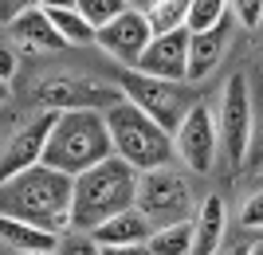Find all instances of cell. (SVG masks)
Instances as JSON below:
<instances>
[{
    "label": "cell",
    "instance_id": "1",
    "mask_svg": "<svg viewBox=\"0 0 263 255\" xmlns=\"http://www.w3.org/2000/svg\"><path fill=\"white\" fill-rule=\"evenodd\" d=\"M0 216L63 236L75 228V177L51 165H35L12 181H0Z\"/></svg>",
    "mask_w": 263,
    "mask_h": 255
},
{
    "label": "cell",
    "instance_id": "2",
    "mask_svg": "<svg viewBox=\"0 0 263 255\" xmlns=\"http://www.w3.org/2000/svg\"><path fill=\"white\" fill-rule=\"evenodd\" d=\"M110 157H114V138H110L106 114L102 110H63L51 130L44 165L59 169L67 177H83V173L99 169Z\"/></svg>",
    "mask_w": 263,
    "mask_h": 255
},
{
    "label": "cell",
    "instance_id": "3",
    "mask_svg": "<svg viewBox=\"0 0 263 255\" xmlns=\"http://www.w3.org/2000/svg\"><path fill=\"white\" fill-rule=\"evenodd\" d=\"M138 185H142V173L126 165L122 157H110L99 169L75 177V228L90 236L106 220L138 208Z\"/></svg>",
    "mask_w": 263,
    "mask_h": 255
},
{
    "label": "cell",
    "instance_id": "4",
    "mask_svg": "<svg viewBox=\"0 0 263 255\" xmlns=\"http://www.w3.org/2000/svg\"><path fill=\"white\" fill-rule=\"evenodd\" d=\"M110 138H114V157H122L126 165H134L138 173H157L169 169V161L177 157L173 133H165L161 126L142 114L134 102H118L114 110H106Z\"/></svg>",
    "mask_w": 263,
    "mask_h": 255
},
{
    "label": "cell",
    "instance_id": "5",
    "mask_svg": "<svg viewBox=\"0 0 263 255\" xmlns=\"http://www.w3.org/2000/svg\"><path fill=\"white\" fill-rule=\"evenodd\" d=\"M138 212L157 228H173V224H189L193 216V189L189 177L177 169H157V173H142L138 185Z\"/></svg>",
    "mask_w": 263,
    "mask_h": 255
},
{
    "label": "cell",
    "instance_id": "6",
    "mask_svg": "<svg viewBox=\"0 0 263 255\" xmlns=\"http://www.w3.org/2000/svg\"><path fill=\"white\" fill-rule=\"evenodd\" d=\"M118 90L126 94V102H134L142 114H149L165 133H177L193 110L189 94L177 83H161V79H149L142 71H118Z\"/></svg>",
    "mask_w": 263,
    "mask_h": 255
},
{
    "label": "cell",
    "instance_id": "7",
    "mask_svg": "<svg viewBox=\"0 0 263 255\" xmlns=\"http://www.w3.org/2000/svg\"><path fill=\"white\" fill-rule=\"evenodd\" d=\"M255 142V118H252V94H248V79L232 75L220 99V145L228 165H243Z\"/></svg>",
    "mask_w": 263,
    "mask_h": 255
},
{
    "label": "cell",
    "instance_id": "8",
    "mask_svg": "<svg viewBox=\"0 0 263 255\" xmlns=\"http://www.w3.org/2000/svg\"><path fill=\"white\" fill-rule=\"evenodd\" d=\"M55 122H59V110H40L12 133L8 145H4V157H0V181H12V177H20V173H28V169L44 165V153H47Z\"/></svg>",
    "mask_w": 263,
    "mask_h": 255
},
{
    "label": "cell",
    "instance_id": "9",
    "mask_svg": "<svg viewBox=\"0 0 263 255\" xmlns=\"http://www.w3.org/2000/svg\"><path fill=\"white\" fill-rule=\"evenodd\" d=\"M35 99L44 102V110H114L126 102L118 87H99V83H83V79H47L35 87Z\"/></svg>",
    "mask_w": 263,
    "mask_h": 255
},
{
    "label": "cell",
    "instance_id": "10",
    "mask_svg": "<svg viewBox=\"0 0 263 255\" xmlns=\"http://www.w3.org/2000/svg\"><path fill=\"white\" fill-rule=\"evenodd\" d=\"M177 157L185 161L193 173H209L216 165V149H220V126L212 118V110L204 102H193L189 118L181 122V130L173 133Z\"/></svg>",
    "mask_w": 263,
    "mask_h": 255
},
{
    "label": "cell",
    "instance_id": "11",
    "mask_svg": "<svg viewBox=\"0 0 263 255\" xmlns=\"http://www.w3.org/2000/svg\"><path fill=\"white\" fill-rule=\"evenodd\" d=\"M149 44H154L149 16H145V8H134V4H130V12H122L110 28L99 32V47L106 55H114L126 71H134V67L142 63V55L149 51Z\"/></svg>",
    "mask_w": 263,
    "mask_h": 255
},
{
    "label": "cell",
    "instance_id": "12",
    "mask_svg": "<svg viewBox=\"0 0 263 255\" xmlns=\"http://www.w3.org/2000/svg\"><path fill=\"white\" fill-rule=\"evenodd\" d=\"M189 47H193V35L185 32H173V35H161L149 44V51L142 55V63L134 71H142L149 79H161V83H181L189 79Z\"/></svg>",
    "mask_w": 263,
    "mask_h": 255
},
{
    "label": "cell",
    "instance_id": "13",
    "mask_svg": "<svg viewBox=\"0 0 263 255\" xmlns=\"http://www.w3.org/2000/svg\"><path fill=\"white\" fill-rule=\"evenodd\" d=\"M95 244L99 247H142L149 244V236H154V224L145 220L138 208L122 212V216H114V220H106L102 228H95Z\"/></svg>",
    "mask_w": 263,
    "mask_h": 255
},
{
    "label": "cell",
    "instance_id": "14",
    "mask_svg": "<svg viewBox=\"0 0 263 255\" xmlns=\"http://www.w3.org/2000/svg\"><path fill=\"white\" fill-rule=\"evenodd\" d=\"M8 35L20 40L24 47H32V51H59V47H63V35L55 32V24L47 20L44 4H32V8L8 28Z\"/></svg>",
    "mask_w": 263,
    "mask_h": 255
},
{
    "label": "cell",
    "instance_id": "15",
    "mask_svg": "<svg viewBox=\"0 0 263 255\" xmlns=\"http://www.w3.org/2000/svg\"><path fill=\"white\" fill-rule=\"evenodd\" d=\"M0 236L8 244L12 255H40V251H59V240L63 236H51L35 224H24V220H8L0 216Z\"/></svg>",
    "mask_w": 263,
    "mask_h": 255
},
{
    "label": "cell",
    "instance_id": "16",
    "mask_svg": "<svg viewBox=\"0 0 263 255\" xmlns=\"http://www.w3.org/2000/svg\"><path fill=\"white\" fill-rule=\"evenodd\" d=\"M228 232V208L220 197H204L197 212V244H193V255H216L220 240Z\"/></svg>",
    "mask_w": 263,
    "mask_h": 255
},
{
    "label": "cell",
    "instance_id": "17",
    "mask_svg": "<svg viewBox=\"0 0 263 255\" xmlns=\"http://www.w3.org/2000/svg\"><path fill=\"white\" fill-rule=\"evenodd\" d=\"M228 51V24H220L204 35H193V47H189V79H204L212 67L224 59Z\"/></svg>",
    "mask_w": 263,
    "mask_h": 255
},
{
    "label": "cell",
    "instance_id": "18",
    "mask_svg": "<svg viewBox=\"0 0 263 255\" xmlns=\"http://www.w3.org/2000/svg\"><path fill=\"white\" fill-rule=\"evenodd\" d=\"M44 12H47V20L55 24V32L63 35V44H75V47L99 44V32L87 24V16L79 12V4H51V0H47Z\"/></svg>",
    "mask_w": 263,
    "mask_h": 255
},
{
    "label": "cell",
    "instance_id": "19",
    "mask_svg": "<svg viewBox=\"0 0 263 255\" xmlns=\"http://www.w3.org/2000/svg\"><path fill=\"white\" fill-rule=\"evenodd\" d=\"M189 4H193V0H157V4H145L154 40L173 35V32H185L189 28Z\"/></svg>",
    "mask_w": 263,
    "mask_h": 255
},
{
    "label": "cell",
    "instance_id": "20",
    "mask_svg": "<svg viewBox=\"0 0 263 255\" xmlns=\"http://www.w3.org/2000/svg\"><path fill=\"white\" fill-rule=\"evenodd\" d=\"M193 244H197V220L157 228L145 247H149V255H193Z\"/></svg>",
    "mask_w": 263,
    "mask_h": 255
},
{
    "label": "cell",
    "instance_id": "21",
    "mask_svg": "<svg viewBox=\"0 0 263 255\" xmlns=\"http://www.w3.org/2000/svg\"><path fill=\"white\" fill-rule=\"evenodd\" d=\"M228 8L232 4H220V0H193L189 4V35H204L220 24H228Z\"/></svg>",
    "mask_w": 263,
    "mask_h": 255
},
{
    "label": "cell",
    "instance_id": "22",
    "mask_svg": "<svg viewBox=\"0 0 263 255\" xmlns=\"http://www.w3.org/2000/svg\"><path fill=\"white\" fill-rule=\"evenodd\" d=\"M79 12L87 16V24L95 32H102V28H110L118 20L122 12H130V4L126 0H79Z\"/></svg>",
    "mask_w": 263,
    "mask_h": 255
},
{
    "label": "cell",
    "instance_id": "23",
    "mask_svg": "<svg viewBox=\"0 0 263 255\" xmlns=\"http://www.w3.org/2000/svg\"><path fill=\"white\" fill-rule=\"evenodd\" d=\"M59 255H102V247L95 244V236L87 232H71L59 240Z\"/></svg>",
    "mask_w": 263,
    "mask_h": 255
},
{
    "label": "cell",
    "instance_id": "24",
    "mask_svg": "<svg viewBox=\"0 0 263 255\" xmlns=\"http://www.w3.org/2000/svg\"><path fill=\"white\" fill-rule=\"evenodd\" d=\"M240 224H243V228H252V232H263V189H255L252 197L243 200Z\"/></svg>",
    "mask_w": 263,
    "mask_h": 255
},
{
    "label": "cell",
    "instance_id": "25",
    "mask_svg": "<svg viewBox=\"0 0 263 255\" xmlns=\"http://www.w3.org/2000/svg\"><path fill=\"white\" fill-rule=\"evenodd\" d=\"M232 12H236V20H240L243 28H259V20H263V0H236Z\"/></svg>",
    "mask_w": 263,
    "mask_h": 255
},
{
    "label": "cell",
    "instance_id": "26",
    "mask_svg": "<svg viewBox=\"0 0 263 255\" xmlns=\"http://www.w3.org/2000/svg\"><path fill=\"white\" fill-rule=\"evenodd\" d=\"M12 75H16V51H12V47H4V51H0V79H4V83H12Z\"/></svg>",
    "mask_w": 263,
    "mask_h": 255
},
{
    "label": "cell",
    "instance_id": "27",
    "mask_svg": "<svg viewBox=\"0 0 263 255\" xmlns=\"http://www.w3.org/2000/svg\"><path fill=\"white\" fill-rule=\"evenodd\" d=\"M248 161H252V165H263V126H255V142H252Z\"/></svg>",
    "mask_w": 263,
    "mask_h": 255
},
{
    "label": "cell",
    "instance_id": "28",
    "mask_svg": "<svg viewBox=\"0 0 263 255\" xmlns=\"http://www.w3.org/2000/svg\"><path fill=\"white\" fill-rule=\"evenodd\" d=\"M102 255H149V247H102Z\"/></svg>",
    "mask_w": 263,
    "mask_h": 255
},
{
    "label": "cell",
    "instance_id": "29",
    "mask_svg": "<svg viewBox=\"0 0 263 255\" xmlns=\"http://www.w3.org/2000/svg\"><path fill=\"white\" fill-rule=\"evenodd\" d=\"M224 255H252V247H248V244H240V247H232V251H224Z\"/></svg>",
    "mask_w": 263,
    "mask_h": 255
},
{
    "label": "cell",
    "instance_id": "30",
    "mask_svg": "<svg viewBox=\"0 0 263 255\" xmlns=\"http://www.w3.org/2000/svg\"><path fill=\"white\" fill-rule=\"evenodd\" d=\"M252 255H263V240H259V244H252Z\"/></svg>",
    "mask_w": 263,
    "mask_h": 255
},
{
    "label": "cell",
    "instance_id": "31",
    "mask_svg": "<svg viewBox=\"0 0 263 255\" xmlns=\"http://www.w3.org/2000/svg\"><path fill=\"white\" fill-rule=\"evenodd\" d=\"M40 255H59V251H40Z\"/></svg>",
    "mask_w": 263,
    "mask_h": 255
}]
</instances>
